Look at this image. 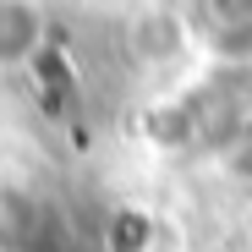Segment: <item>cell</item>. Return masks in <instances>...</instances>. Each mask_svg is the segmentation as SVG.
Listing matches in <instances>:
<instances>
[{"instance_id":"6da1fadb","label":"cell","mask_w":252,"mask_h":252,"mask_svg":"<svg viewBox=\"0 0 252 252\" xmlns=\"http://www.w3.org/2000/svg\"><path fill=\"white\" fill-rule=\"evenodd\" d=\"M38 44V6L33 0H0V66H22Z\"/></svg>"}]
</instances>
